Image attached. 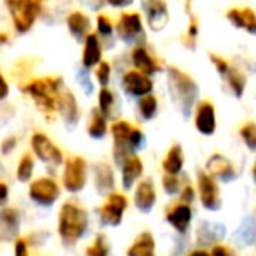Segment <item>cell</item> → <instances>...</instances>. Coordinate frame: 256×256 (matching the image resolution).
Here are the masks:
<instances>
[{"label":"cell","mask_w":256,"mask_h":256,"mask_svg":"<svg viewBox=\"0 0 256 256\" xmlns=\"http://www.w3.org/2000/svg\"><path fill=\"white\" fill-rule=\"evenodd\" d=\"M65 88V81L62 76H40L28 78L20 84L23 95H26L34 102L40 114L48 121L58 118V98Z\"/></svg>","instance_id":"1"},{"label":"cell","mask_w":256,"mask_h":256,"mask_svg":"<svg viewBox=\"0 0 256 256\" xmlns=\"http://www.w3.org/2000/svg\"><path fill=\"white\" fill-rule=\"evenodd\" d=\"M90 230V212L79 200L68 198L62 202L56 216V234L65 248H74L86 237Z\"/></svg>","instance_id":"2"},{"label":"cell","mask_w":256,"mask_h":256,"mask_svg":"<svg viewBox=\"0 0 256 256\" xmlns=\"http://www.w3.org/2000/svg\"><path fill=\"white\" fill-rule=\"evenodd\" d=\"M165 81L170 100L184 118H190L200 96V86L186 70L170 65L165 68Z\"/></svg>","instance_id":"3"},{"label":"cell","mask_w":256,"mask_h":256,"mask_svg":"<svg viewBox=\"0 0 256 256\" xmlns=\"http://www.w3.org/2000/svg\"><path fill=\"white\" fill-rule=\"evenodd\" d=\"M109 136L112 139V158L116 165H120L128 154H136L146 148L142 128L123 118H118L110 123Z\"/></svg>","instance_id":"4"},{"label":"cell","mask_w":256,"mask_h":256,"mask_svg":"<svg viewBox=\"0 0 256 256\" xmlns=\"http://www.w3.org/2000/svg\"><path fill=\"white\" fill-rule=\"evenodd\" d=\"M4 6L18 36L28 34L44 12V0H4Z\"/></svg>","instance_id":"5"},{"label":"cell","mask_w":256,"mask_h":256,"mask_svg":"<svg viewBox=\"0 0 256 256\" xmlns=\"http://www.w3.org/2000/svg\"><path fill=\"white\" fill-rule=\"evenodd\" d=\"M62 188L68 193V195H79L84 192L86 184L90 181V165L88 160L81 154H72V156L65 158L64 165H62Z\"/></svg>","instance_id":"6"},{"label":"cell","mask_w":256,"mask_h":256,"mask_svg":"<svg viewBox=\"0 0 256 256\" xmlns=\"http://www.w3.org/2000/svg\"><path fill=\"white\" fill-rule=\"evenodd\" d=\"M114 34L116 37L126 46H137V44H146V23L140 12L137 11H123L118 16L114 23Z\"/></svg>","instance_id":"7"},{"label":"cell","mask_w":256,"mask_h":256,"mask_svg":"<svg viewBox=\"0 0 256 256\" xmlns=\"http://www.w3.org/2000/svg\"><path fill=\"white\" fill-rule=\"evenodd\" d=\"M209 60L212 64V67L216 68L218 76L223 81L224 88L235 96V98H242L246 95V88H248V78L246 74L237 67V65L232 64L228 58L221 56V54L210 53Z\"/></svg>","instance_id":"8"},{"label":"cell","mask_w":256,"mask_h":256,"mask_svg":"<svg viewBox=\"0 0 256 256\" xmlns=\"http://www.w3.org/2000/svg\"><path fill=\"white\" fill-rule=\"evenodd\" d=\"M62 184L53 176H40L28 182L26 195L34 206L50 209L62 198Z\"/></svg>","instance_id":"9"},{"label":"cell","mask_w":256,"mask_h":256,"mask_svg":"<svg viewBox=\"0 0 256 256\" xmlns=\"http://www.w3.org/2000/svg\"><path fill=\"white\" fill-rule=\"evenodd\" d=\"M30 153L36 156L37 162L46 167H62L65 162V154L62 148L44 132H34L30 137Z\"/></svg>","instance_id":"10"},{"label":"cell","mask_w":256,"mask_h":256,"mask_svg":"<svg viewBox=\"0 0 256 256\" xmlns=\"http://www.w3.org/2000/svg\"><path fill=\"white\" fill-rule=\"evenodd\" d=\"M130 207V200H128L124 192H112L104 198L102 206L96 209V218L102 226L116 228L123 223V218L126 209Z\"/></svg>","instance_id":"11"},{"label":"cell","mask_w":256,"mask_h":256,"mask_svg":"<svg viewBox=\"0 0 256 256\" xmlns=\"http://www.w3.org/2000/svg\"><path fill=\"white\" fill-rule=\"evenodd\" d=\"M195 188H196V196H198L200 206L207 212H218L223 207L220 182L210 174H207L206 170H196Z\"/></svg>","instance_id":"12"},{"label":"cell","mask_w":256,"mask_h":256,"mask_svg":"<svg viewBox=\"0 0 256 256\" xmlns=\"http://www.w3.org/2000/svg\"><path fill=\"white\" fill-rule=\"evenodd\" d=\"M121 92L130 98H140L150 93H154V81L151 76H146L136 68H128L121 74L120 79Z\"/></svg>","instance_id":"13"},{"label":"cell","mask_w":256,"mask_h":256,"mask_svg":"<svg viewBox=\"0 0 256 256\" xmlns=\"http://www.w3.org/2000/svg\"><path fill=\"white\" fill-rule=\"evenodd\" d=\"M140 14L151 32H162L170 22V9L165 0H140Z\"/></svg>","instance_id":"14"},{"label":"cell","mask_w":256,"mask_h":256,"mask_svg":"<svg viewBox=\"0 0 256 256\" xmlns=\"http://www.w3.org/2000/svg\"><path fill=\"white\" fill-rule=\"evenodd\" d=\"M193 126L204 137H212L218 130V110L210 100H198L192 112Z\"/></svg>","instance_id":"15"},{"label":"cell","mask_w":256,"mask_h":256,"mask_svg":"<svg viewBox=\"0 0 256 256\" xmlns=\"http://www.w3.org/2000/svg\"><path fill=\"white\" fill-rule=\"evenodd\" d=\"M130 64H132V68L151 78L164 70L162 60L148 48V44H137L130 50Z\"/></svg>","instance_id":"16"},{"label":"cell","mask_w":256,"mask_h":256,"mask_svg":"<svg viewBox=\"0 0 256 256\" xmlns=\"http://www.w3.org/2000/svg\"><path fill=\"white\" fill-rule=\"evenodd\" d=\"M165 221L170 224L172 230H176V234L184 237L193 223V206L176 200L165 210Z\"/></svg>","instance_id":"17"},{"label":"cell","mask_w":256,"mask_h":256,"mask_svg":"<svg viewBox=\"0 0 256 256\" xmlns=\"http://www.w3.org/2000/svg\"><path fill=\"white\" fill-rule=\"evenodd\" d=\"M120 184L123 192H132L134 186L144 178L146 165L139 154H128L120 165Z\"/></svg>","instance_id":"18"},{"label":"cell","mask_w":256,"mask_h":256,"mask_svg":"<svg viewBox=\"0 0 256 256\" xmlns=\"http://www.w3.org/2000/svg\"><path fill=\"white\" fill-rule=\"evenodd\" d=\"M132 204L139 212L150 214L158 202V190L153 179L142 178L132 190Z\"/></svg>","instance_id":"19"},{"label":"cell","mask_w":256,"mask_h":256,"mask_svg":"<svg viewBox=\"0 0 256 256\" xmlns=\"http://www.w3.org/2000/svg\"><path fill=\"white\" fill-rule=\"evenodd\" d=\"M23 214L18 207H0V242H12L20 237Z\"/></svg>","instance_id":"20"},{"label":"cell","mask_w":256,"mask_h":256,"mask_svg":"<svg viewBox=\"0 0 256 256\" xmlns=\"http://www.w3.org/2000/svg\"><path fill=\"white\" fill-rule=\"evenodd\" d=\"M204 170L210 174L218 182H232L238 178L237 168H235L234 162L228 156L221 153H212L206 162V168Z\"/></svg>","instance_id":"21"},{"label":"cell","mask_w":256,"mask_h":256,"mask_svg":"<svg viewBox=\"0 0 256 256\" xmlns=\"http://www.w3.org/2000/svg\"><path fill=\"white\" fill-rule=\"evenodd\" d=\"M93 188L98 195L107 196L109 193L116 192V172L109 162H96L92 167Z\"/></svg>","instance_id":"22"},{"label":"cell","mask_w":256,"mask_h":256,"mask_svg":"<svg viewBox=\"0 0 256 256\" xmlns=\"http://www.w3.org/2000/svg\"><path fill=\"white\" fill-rule=\"evenodd\" d=\"M58 118L67 128H74L81 120V107H79V100L74 95L72 90L67 86L62 92L60 98H58Z\"/></svg>","instance_id":"23"},{"label":"cell","mask_w":256,"mask_h":256,"mask_svg":"<svg viewBox=\"0 0 256 256\" xmlns=\"http://www.w3.org/2000/svg\"><path fill=\"white\" fill-rule=\"evenodd\" d=\"M81 44V67L93 70L104 60V42L95 32H92Z\"/></svg>","instance_id":"24"},{"label":"cell","mask_w":256,"mask_h":256,"mask_svg":"<svg viewBox=\"0 0 256 256\" xmlns=\"http://www.w3.org/2000/svg\"><path fill=\"white\" fill-rule=\"evenodd\" d=\"M65 26H67V32L76 42H82L86 37L92 34V18H90L86 12L74 9L65 16Z\"/></svg>","instance_id":"25"},{"label":"cell","mask_w":256,"mask_h":256,"mask_svg":"<svg viewBox=\"0 0 256 256\" xmlns=\"http://www.w3.org/2000/svg\"><path fill=\"white\" fill-rule=\"evenodd\" d=\"M226 22L235 30L256 36V11L251 8H230L226 11Z\"/></svg>","instance_id":"26"},{"label":"cell","mask_w":256,"mask_h":256,"mask_svg":"<svg viewBox=\"0 0 256 256\" xmlns=\"http://www.w3.org/2000/svg\"><path fill=\"white\" fill-rule=\"evenodd\" d=\"M96 107L107 120L114 121L120 118V98H118V93L110 86H104V88L98 90V93H96Z\"/></svg>","instance_id":"27"},{"label":"cell","mask_w":256,"mask_h":256,"mask_svg":"<svg viewBox=\"0 0 256 256\" xmlns=\"http://www.w3.org/2000/svg\"><path fill=\"white\" fill-rule=\"evenodd\" d=\"M184 165H186V154L182 151L181 144H172L165 151L164 158H162V170H164V174L182 176Z\"/></svg>","instance_id":"28"},{"label":"cell","mask_w":256,"mask_h":256,"mask_svg":"<svg viewBox=\"0 0 256 256\" xmlns=\"http://www.w3.org/2000/svg\"><path fill=\"white\" fill-rule=\"evenodd\" d=\"M224 237V226L220 223H210V221H204L196 226V246L198 248H206V246H214L221 242Z\"/></svg>","instance_id":"29"},{"label":"cell","mask_w":256,"mask_h":256,"mask_svg":"<svg viewBox=\"0 0 256 256\" xmlns=\"http://www.w3.org/2000/svg\"><path fill=\"white\" fill-rule=\"evenodd\" d=\"M126 256H156V238L150 230H142L126 248Z\"/></svg>","instance_id":"30"},{"label":"cell","mask_w":256,"mask_h":256,"mask_svg":"<svg viewBox=\"0 0 256 256\" xmlns=\"http://www.w3.org/2000/svg\"><path fill=\"white\" fill-rule=\"evenodd\" d=\"M109 126H110L109 120L100 112L98 107H93V109L90 110L88 123H86V134H88L90 139H93V140L106 139L107 134H109Z\"/></svg>","instance_id":"31"},{"label":"cell","mask_w":256,"mask_h":256,"mask_svg":"<svg viewBox=\"0 0 256 256\" xmlns=\"http://www.w3.org/2000/svg\"><path fill=\"white\" fill-rule=\"evenodd\" d=\"M36 156H34L30 151L23 153L20 156L18 164H16V168H14V178L18 182L22 184H28L30 181L34 179V174H36Z\"/></svg>","instance_id":"32"},{"label":"cell","mask_w":256,"mask_h":256,"mask_svg":"<svg viewBox=\"0 0 256 256\" xmlns=\"http://www.w3.org/2000/svg\"><path fill=\"white\" fill-rule=\"evenodd\" d=\"M136 107L140 121H153L158 114V109H160V100L154 93H150V95L137 98Z\"/></svg>","instance_id":"33"},{"label":"cell","mask_w":256,"mask_h":256,"mask_svg":"<svg viewBox=\"0 0 256 256\" xmlns=\"http://www.w3.org/2000/svg\"><path fill=\"white\" fill-rule=\"evenodd\" d=\"M235 238L238 242H242L240 246L248 248V246H256V218L248 216L242 220V223L238 224V230L235 234Z\"/></svg>","instance_id":"34"},{"label":"cell","mask_w":256,"mask_h":256,"mask_svg":"<svg viewBox=\"0 0 256 256\" xmlns=\"http://www.w3.org/2000/svg\"><path fill=\"white\" fill-rule=\"evenodd\" d=\"M93 28H95V34L100 37V40H102L104 44L106 42H110V40L114 39V22L110 20V16L104 14V12H98V14L95 16V25H93Z\"/></svg>","instance_id":"35"},{"label":"cell","mask_w":256,"mask_h":256,"mask_svg":"<svg viewBox=\"0 0 256 256\" xmlns=\"http://www.w3.org/2000/svg\"><path fill=\"white\" fill-rule=\"evenodd\" d=\"M110 254V244L104 234H96L93 240L84 249V256H109Z\"/></svg>","instance_id":"36"},{"label":"cell","mask_w":256,"mask_h":256,"mask_svg":"<svg viewBox=\"0 0 256 256\" xmlns=\"http://www.w3.org/2000/svg\"><path fill=\"white\" fill-rule=\"evenodd\" d=\"M238 137L248 148V151L256 153V121H246L238 128Z\"/></svg>","instance_id":"37"},{"label":"cell","mask_w":256,"mask_h":256,"mask_svg":"<svg viewBox=\"0 0 256 256\" xmlns=\"http://www.w3.org/2000/svg\"><path fill=\"white\" fill-rule=\"evenodd\" d=\"M93 79H95V82L100 88L109 86L110 81H112V65H110V62H107V60L100 62V64L93 68Z\"/></svg>","instance_id":"38"},{"label":"cell","mask_w":256,"mask_h":256,"mask_svg":"<svg viewBox=\"0 0 256 256\" xmlns=\"http://www.w3.org/2000/svg\"><path fill=\"white\" fill-rule=\"evenodd\" d=\"M186 181H182L181 176H172V174H164L162 176V188L168 196H178L181 193L182 186Z\"/></svg>","instance_id":"39"},{"label":"cell","mask_w":256,"mask_h":256,"mask_svg":"<svg viewBox=\"0 0 256 256\" xmlns=\"http://www.w3.org/2000/svg\"><path fill=\"white\" fill-rule=\"evenodd\" d=\"M198 36H200V23L195 16H190V23H188V28H186V34H184V46L188 50H195L196 42H198Z\"/></svg>","instance_id":"40"},{"label":"cell","mask_w":256,"mask_h":256,"mask_svg":"<svg viewBox=\"0 0 256 256\" xmlns=\"http://www.w3.org/2000/svg\"><path fill=\"white\" fill-rule=\"evenodd\" d=\"M12 256H30V242L26 237L20 235L12 240Z\"/></svg>","instance_id":"41"},{"label":"cell","mask_w":256,"mask_h":256,"mask_svg":"<svg viewBox=\"0 0 256 256\" xmlns=\"http://www.w3.org/2000/svg\"><path fill=\"white\" fill-rule=\"evenodd\" d=\"M209 252H210V256H237V251H235L230 244H226V242H223V240L210 246Z\"/></svg>","instance_id":"42"},{"label":"cell","mask_w":256,"mask_h":256,"mask_svg":"<svg viewBox=\"0 0 256 256\" xmlns=\"http://www.w3.org/2000/svg\"><path fill=\"white\" fill-rule=\"evenodd\" d=\"M178 200L186 202V204H192L193 206V202L196 200V188L190 181H186L184 186H182V190H181V193L178 195Z\"/></svg>","instance_id":"43"},{"label":"cell","mask_w":256,"mask_h":256,"mask_svg":"<svg viewBox=\"0 0 256 256\" xmlns=\"http://www.w3.org/2000/svg\"><path fill=\"white\" fill-rule=\"evenodd\" d=\"M18 144H20L18 137H16V136H8L6 139H2V142H0V153L4 154V156H9V154L16 151Z\"/></svg>","instance_id":"44"},{"label":"cell","mask_w":256,"mask_h":256,"mask_svg":"<svg viewBox=\"0 0 256 256\" xmlns=\"http://www.w3.org/2000/svg\"><path fill=\"white\" fill-rule=\"evenodd\" d=\"M109 8L116 9V11H126V9H130L134 6V2L136 0H104Z\"/></svg>","instance_id":"45"},{"label":"cell","mask_w":256,"mask_h":256,"mask_svg":"<svg viewBox=\"0 0 256 256\" xmlns=\"http://www.w3.org/2000/svg\"><path fill=\"white\" fill-rule=\"evenodd\" d=\"M11 93V84H9L8 78L4 76V72L0 70V102H4Z\"/></svg>","instance_id":"46"},{"label":"cell","mask_w":256,"mask_h":256,"mask_svg":"<svg viewBox=\"0 0 256 256\" xmlns=\"http://www.w3.org/2000/svg\"><path fill=\"white\" fill-rule=\"evenodd\" d=\"M11 195V188L6 181H0V207H4Z\"/></svg>","instance_id":"47"},{"label":"cell","mask_w":256,"mask_h":256,"mask_svg":"<svg viewBox=\"0 0 256 256\" xmlns=\"http://www.w3.org/2000/svg\"><path fill=\"white\" fill-rule=\"evenodd\" d=\"M82 4L88 9H92V11H100L106 2H104V0H82Z\"/></svg>","instance_id":"48"},{"label":"cell","mask_w":256,"mask_h":256,"mask_svg":"<svg viewBox=\"0 0 256 256\" xmlns=\"http://www.w3.org/2000/svg\"><path fill=\"white\" fill-rule=\"evenodd\" d=\"M182 256H210V252H209V249H206V248H195Z\"/></svg>","instance_id":"49"},{"label":"cell","mask_w":256,"mask_h":256,"mask_svg":"<svg viewBox=\"0 0 256 256\" xmlns=\"http://www.w3.org/2000/svg\"><path fill=\"white\" fill-rule=\"evenodd\" d=\"M9 34L8 32H0V46H4V44H9Z\"/></svg>","instance_id":"50"},{"label":"cell","mask_w":256,"mask_h":256,"mask_svg":"<svg viewBox=\"0 0 256 256\" xmlns=\"http://www.w3.org/2000/svg\"><path fill=\"white\" fill-rule=\"evenodd\" d=\"M251 178H252V182L256 184V160H254V164H252V167H251Z\"/></svg>","instance_id":"51"},{"label":"cell","mask_w":256,"mask_h":256,"mask_svg":"<svg viewBox=\"0 0 256 256\" xmlns=\"http://www.w3.org/2000/svg\"><path fill=\"white\" fill-rule=\"evenodd\" d=\"M188 2H190V0H188Z\"/></svg>","instance_id":"52"}]
</instances>
